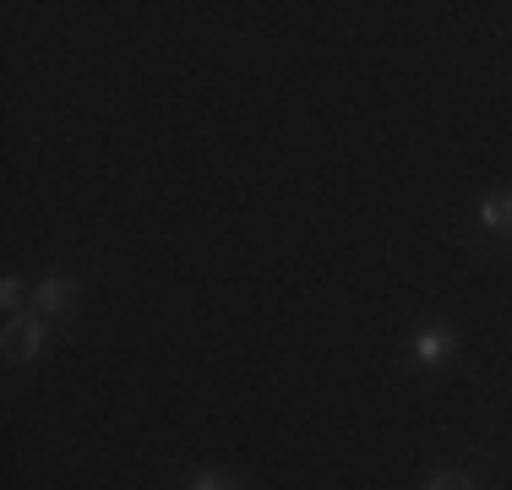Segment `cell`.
I'll list each match as a JSON object with an SVG mask.
<instances>
[{"label": "cell", "mask_w": 512, "mask_h": 490, "mask_svg": "<svg viewBox=\"0 0 512 490\" xmlns=\"http://www.w3.org/2000/svg\"><path fill=\"white\" fill-rule=\"evenodd\" d=\"M0 349H6V360H33V354L44 349V316L33 311H22V316H11L6 322V338H0Z\"/></svg>", "instance_id": "cell-1"}, {"label": "cell", "mask_w": 512, "mask_h": 490, "mask_svg": "<svg viewBox=\"0 0 512 490\" xmlns=\"http://www.w3.org/2000/svg\"><path fill=\"white\" fill-rule=\"evenodd\" d=\"M71 300H77V284H71V278H39V289H33V311L39 316H60Z\"/></svg>", "instance_id": "cell-2"}, {"label": "cell", "mask_w": 512, "mask_h": 490, "mask_svg": "<svg viewBox=\"0 0 512 490\" xmlns=\"http://www.w3.org/2000/svg\"><path fill=\"white\" fill-rule=\"evenodd\" d=\"M414 365H442L447 354H453V327H425V333H414Z\"/></svg>", "instance_id": "cell-3"}, {"label": "cell", "mask_w": 512, "mask_h": 490, "mask_svg": "<svg viewBox=\"0 0 512 490\" xmlns=\"http://www.w3.org/2000/svg\"><path fill=\"white\" fill-rule=\"evenodd\" d=\"M480 224L491 229V235H507L512 229V196H491V202L480 207Z\"/></svg>", "instance_id": "cell-4"}, {"label": "cell", "mask_w": 512, "mask_h": 490, "mask_svg": "<svg viewBox=\"0 0 512 490\" xmlns=\"http://www.w3.org/2000/svg\"><path fill=\"white\" fill-rule=\"evenodd\" d=\"M22 294H28V289H22V278H6V284H0V305H6L11 316H22Z\"/></svg>", "instance_id": "cell-5"}, {"label": "cell", "mask_w": 512, "mask_h": 490, "mask_svg": "<svg viewBox=\"0 0 512 490\" xmlns=\"http://www.w3.org/2000/svg\"><path fill=\"white\" fill-rule=\"evenodd\" d=\"M425 490H474V480H469V474H436Z\"/></svg>", "instance_id": "cell-6"}, {"label": "cell", "mask_w": 512, "mask_h": 490, "mask_svg": "<svg viewBox=\"0 0 512 490\" xmlns=\"http://www.w3.org/2000/svg\"><path fill=\"white\" fill-rule=\"evenodd\" d=\"M191 485H197V490H240V485H229L224 474H197Z\"/></svg>", "instance_id": "cell-7"}, {"label": "cell", "mask_w": 512, "mask_h": 490, "mask_svg": "<svg viewBox=\"0 0 512 490\" xmlns=\"http://www.w3.org/2000/svg\"><path fill=\"white\" fill-rule=\"evenodd\" d=\"M191 490H197V485H191Z\"/></svg>", "instance_id": "cell-8"}]
</instances>
